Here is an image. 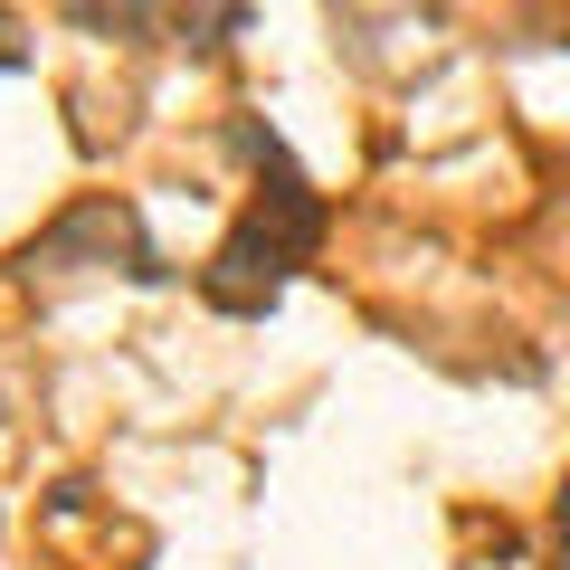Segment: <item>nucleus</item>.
<instances>
[{
	"label": "nucleus",
	"mask_w": 570,
	"mask_h": 570,
	"mask_svg": "<svg viewBox=\"0 0 570 570\" xmlns=\"http://www.w3.org/2000/svg\"><path fill=\"white\" fill-rule=\"evenodd\" d=\"M77 257H105V266L124 257V276L163 285V257L142 247V219H134V209L115 200V190H96V200H77V209H67L58 228H39V238L20 247V276H67Z\"/></svg>",
	"instance_id": "1"
},
{
	"label": "nucleus",
	"mask_w": 570,
	"mask_h": 570,
	"mask_svg": "<svg viewBox=\"0 0 570 570\" xmlns=\"http://www.w3.org/2000/svg\"><path fill=\"white\" fill-rule=\"evenodd\" d=\"M295 257H305V247L285 238L276 219H257V209H247V219L219 238V257L200 266V295H209L219 314H266V305L285 295V276H295Z\"/></svg>",
	"instance_id": "2"
},
{
	"label": "nucleus",
	"mask_w": 570,
	"mask_h": 570,
	"mask_svg": "<svg viewBox=\"0 0 570 570\" xmlns=\"http://www.w3.org/2000/svg\"><path fill=\"white\" fill-rule=\"evenodd\" d=\"M238 20H247V0H181V48H228L238 39Z\"/></svg>",
	"instance_id": "3"
},
{
	"label": "nucleus",
	"mask_w": 570,
	"mask_h": 570,
	"mask_svg": "<svg viewBox=\"0 0 570 570\" xmlns=\"http://www.w3.org/2000/svg\"><path fill=\"white\" fill-rule=\"evenodd\" d=\"M67 20L105 29V39H134V29L153 20V0H67Z\"/></svg>",
	"instance_id": "4"
},
{
	"label": "nucleus",
	"mask_w": 570,
	"mask_h": 570,
	"mask_svg": "<svg viewBox=\"0 0 570 570\" xmlns=\"http://www.w3.org/2000/svg\"><path fill=\"white\" fill-rule=\"evenodd\" d=\"M29 67V48H20V29H10V10H0V77H20Z\"/></svg>",
	"instance_id": "5"
},
{
	"label": "nucleus",
	"mask_w": 570,
	"mask_h": 570,
	"mask_svg": "<svg viewBox=\"0 0 570 570\" xmlns=\"http://www.w3.org/2000/svg\"><path fill=\"white\" fill-rule=\"evenodd\" d=\"M561 570H570V542H561Z\"/></svg>",
	"instance_id": "6"
}]
</instances>
